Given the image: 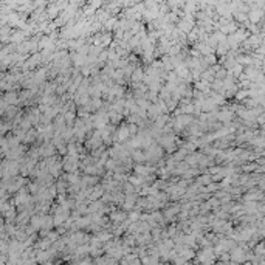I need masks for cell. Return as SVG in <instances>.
<instances>
[{
    "instance_id": "cell-7",
    "label": "cell",
    "mask_w": 265,
    "mask_h": 265,
    "mask_svg": "<svg viewBox=\"0 0 265 265\" xmlns=\"http://www.w3.org/2000/svg\"><path fill=\"white\" fill-rule=\"evenodd\" d=\"M129 130H130V135H135L138 132V127H137V124H129Z\"/></svg>"
},
{
    "instance_id": "cell-8",
    "label": "cell",
    "mask_w": 265,
    "mask_h": 265,
    "mask_svg": "<svg viewBox=\"0 0 265 265\" xmlns=\"http://www.w3.org/2000/svg\"><path fill=\"white\" fill-rule=\"evenodd\" d=\"M197 181H199V183H208V181H209V177H208V175H203V177H200Z\"/></svg>"
},
{
    "instance_id": "cell-6",
    "label": "cell",
    "mask_w": 265,
    "mask_h": 265,
    "mask_svg": "<svg viewBox=\"0 0 265 265\" xmlns=\"http://www.w3.org/2000/svg\"><path fill=\"white\" fill-rule=\"evenodd\" d=\"M205 60H206V64H215V58L213 56V54H209V56H205Z\"/></svg>"
},
{
    "instance_id": "cell-4",
    "label": "cell",
    "mask_w": 265,
    "mask_h": 265,
    "mask_svg": "<svg viewBox=\"0 0 265 265\" xmlns=\"http://www.w3.org/2000/svg\"><path fill=\"white\" fill-rule=\"evenodd\" d=\"M92 107H93V110H98V108L103 107V101H101V98H92Z\"/></svg>"
},
{
    "instance_id": "cell-2",
    "label": "cell",
    "mask_w": 265,
    "mask_h": 265,
    "mask_svg": "<svg viewBox=\"0 0 265 265\" xmlns=\"http://www.w3.org/2000/svg\"><path fill=\"white\" fill-rule=\"evenodd\" d=\"M130 79H132V82H135V84H141V81H144V71H143L140 67H138V68H135L133 73H132V76H130Z\"/></svg>"
},
{
    "instance_id": "cell-1",
    "label": "cell",
    "mask_w": 265,
    "mask_h": 265,
    "mask_svg": "<svg viewBox=\"0 0 265 265\" xmlns=\"http://www.w3.org/2000/svg\"><path fill=\"white\" fill-rule=\"evenodd\" d=\"M130 158L135 160V161H138V165H143V163L147 160V158H146V152H144V151H140V149L130 152Z\"/></svg>"
},
{
    "instance_id": "cell-5",
    "label": "cell",
    "mask_w": 265,
    "mask_h": 265,
    "mask_svg": "<svg viewBox=\"0 0 265 265\" xmlns=\"http://www.w3.org/2000/svg\"><path fill=\"white\" fill-rule=\"evenodd\" d=\"M124 217H126L124 213H112L110 219H112V220H124Z\"/></svg>"
},
{
    "instance_id": "cell-3",
    "label": "cell",
    "mask_w": 265,
    "mask_h": 265,
    "mask_svg": "<svg viewBox=\"0 0 265 265\" xmlns=\"http://www.w3.org/2000/svg\"><path fill=\"white\" fill-rule=\"evenodd\" d=\"M197 172H199V169H197V167H191V169H188V171L183 174V178H185V180L186 178H192V177L197 175Z\"/></svg>"
}]
</instances>
